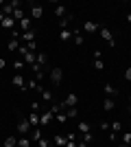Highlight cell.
<instances>
[{"instance_id": "cell-27", "label": "cell", "mask_w": 131, "mask_h": 147, "mask_svg": "<svg viewBox=\"0 0 131 147\" xmlns=\"http://www.w3.org/2000/svg\"><path fill=\"white\" fill-rule=\"evenodd\" d=\"M39 94H42V101H46V103H50V101H53V92H50V90H42Z\"/></svg>"}, {"instance_id": "cell-8", "label": "cell", "mask_w": 131, "mask_h": 147, "mask_svg": "<svg viewBox=\"0 0 131 147\" xmlns=\"http://www.w3.org/2000/svg\"><path fill=\"white\" fill-rule=\"evenodd\" d=\"M53 117H55V114H53V112H42V114H39V125H42V127H46V125H48L50 121H53Z\"/></svg>"}, {"instance_id": "cell-20", "label": "cell", "mask_w": 131, "mask_h": 147, "mask_svg": "<svg viewBox=\"0 0 131 147\" xmlns=\"http://www.w3.org/2000/svg\"><path fill=\"white\" fill-rule=\"evenodd\" d=\"M76 129H79L81 134H87V132H92V127H90V123H87V121H79Z\"/></svg>"}, {"instance_id": "cell-29", "label": "cell", "mask_w": 131, "mask_h": 147, "mask_svg": "<svg viewBox=\"0 0 131 147\" xmlns=\"http://www.w3.org/2000/svg\"><path fill=\"white\" fill-rule=\"evenodd\" d=\"M109 127H112V134H116V132L122 129V125H120V121H114V123H109Z\"/></svg>"}, {"instance_id": "cell-22", "label": "cell", "mask_w": 131, "mask_h": 147, "mask_svg": "<svg viewBox=\"0 0 131 147\" xmlns=\"http://www.w3.org/2000/svg\"><path fill=\"white\" fill-rule=\"evenodd\" d=\"M2 147H18V138H15V136H7Z\"/></svg>"}, {"instance_id": "cell-3", "label": "cell", "mask_w": 131, "mask_h": 147, "mask_svg": "<svg viewBox=\"0 0 131 147\" xmlns=\"http://www.w3.org/2000/svg\"><path fill=\"white\" fill-rule=\"evenodd\" d=\"M98 33H100V37H103V40H105V42L109 44V46H114V44H116V37H114L112 29H107V26H100V29H98Z\"/></svg>"}, {"instance_id": "cell-12", "label": "cell", "mask_w": 131, "mask_h": 147, "mask_svg": "<svg viewBox=\"0 0 131 147\" xmlns=\"http://www.w3.org/2000/svg\"><path fill=\"white\" fill-rule=\"evenodd\" d=\"M15 24H18V22H15L13 18H5L2 22H0V29H9V31H13V29H15Z\"/></svg>"}, {"instance_id": "cell-7", "label": "cell", "mask_w": 131, "mask_h": 147, "mask_svg": "<svg viewBox=\"0 0 131 147\" xmlns=\"http://www.w3.org/2000/svg\"><path fill=\"white\" fill-rule=\"evenodd\" d=\"M20 40L24 44H31V42H35V31H24V33H20Z\"/></svg>"}, {"instance_id": "cell-5", "label": "cell", "mask_w": 131, "mask_h": 147, "mask_svg": "<svg viewBox=\"0 0 131 147\" xmlns=\"http://www.w3.org/2000/svg\"><path fill=\"white\" fill-rule=\"evenodd\" d=\"M98 29H100V24H96L94 20L83 22V31H85V33H90V35H92V33H98Z\"/></svg>"}, {"instance_id": "cell-36", "label": "cell", "mask_w": 131, "mask_h": 147, "mask_svg": "<svg viewBox=\"0 0 131 147\" xmlns=\"http://www.w3.org/2000/svg\"><path fill=\"white\" fill-rule=\"evenodd\" d=\"M37 147H50V141L48 138H42V141L37 143Z\"/></svg>"}, {"instance_id": "cell-33", "label": "cell", "mask_w": 131, "mask_h": 147, "mask_svg": "<svg viewBox=\"0 0 131 147\" xmlns=\"http://www.w3.org/2000/svg\"><path fill=\"white\" fill-rule=\"evenodd\" d=\"M122 143H125V145H131V132H125V134H122Z\"/></svg>"}, {"instance_id": "cell-17", "label": "cell", "mask_w": 131, "mask_h": 147, "mask_svg": "<svg viewBox=\"0 0 131 147\" xmlns=\"http://www.w3.org/2000/svg\"><path fill=\"white\" fill-rule=\"evenodd\" d=\"M35 64H39L42 68H46V66H48V55L39 51V53H37V61H35Z\"/></svg>"}, {"instance_id": "cell-39", "label": "cell", "mask_w": 131, "mask_h": 147, "mask_svg": "<svg viewBox=\"0 0 131 147\" xmlns=\"http://www.w3.org/2000/svg\"><path fill=\"white\" fill-rule=\"evenodd\" d=\"M5 68H7V61H5V59H0V70H5Z\"/></svg>"}, {"instance_id": "cell-43", "label": "cell", "mask_w": 131, "mask_h": 147, "mask_svg": "<svg viewBox=\"0 0 131 147\" xmlns=\"http://www.w3.org/2000/svg\"><path fill=\"white\" fill-rule=\"evenodd\" d=\"M118 147H131V145H125V143H120V145Z\"/></svg>"}, {"instance_id": "cell-24", "label": "cell", "mask_w": 131, "mask_h": 147, "mask_svg": "<svg viewBox=\"0 0 131 147\" xmlns=\"http://www.w3.org/2000/svg\"><path fill=\"white\" fill-rule=\"evenodd\" d=\"M72 22V13H68L66 18H61L59 20V29H68V24Z\"/></svg>"}, {"instance_id": "cell-35", "label": "cell", "mask_w": 131, "mask_h": 147, "mask_svg": "<svg viewBox=\"0 0 131 147\" xmlns=\"http://www.w3.org/2000/svg\"><path fill=\"white\" fill-rule=\"evenodd\" d=\"M55 119H57L59 123H66V119H68V117H66L63 112H57V114H55Z\"/></svg>"}, {"instance_id": "cell-34", "label": "cell", "mask_w": 131, "mask_h": 147, "mask_svg": "<svg viewBox=\"0 0 131 147\" xmlns=\"http://www.w3.org/2000/svg\"><path fill=\"white\" fill-rule=\"evenodd\" d=\"M83 136V143H85V145H90V143H92V132H87V134H81Z\"/></svg>"}, {"instance_id": "cell-19", "label": "cell", "mask_w": 131, "mask_h": 147, "mask_svg": "<svg viewBox=\"0 0 131 147\" xmlns=\"http://www.w3.org/2000/svg\"><path fill=\"white\" fill-rule=\"evenodd\" d=\"M18 26H20V31H22V33H24V31H31V18L20 20V22H18Z\"/></svg>"}, {"instance_id": "cell-2", "label": "cell", "mask_w": 131, "mask_h": 147, "mask_svg": "<svg viewBox=\"0 0 131 147\" xmlns=\"http://www.w3.org/2000/svg\"><path fill=\"white\" fill-rule=\"evenodd\" d=\"M76 103H79V97H76V94H66V99L59 103V108L68 110V108H76Z\"/></svg>"}, {"instance_id": "cell-41", "label": "cell", "mask_w": 131, "mask_h": 147, "mask_svg": "<svg viewBox=\"0 0 131 147\" xmlns=\"http://www.w3.org/2000/svg\"><path fill=\"white\" fill-rule=\"evenodd\" d=\"M76 147H87V145H85V143L81 141V143H76Z\"/></svg>"}, {"instance_id": "cell-15", "label": "cell", "mask_w": 131, "mask_h": 147, "mask_svg": "<svg viewBox=\"0 0 131 147\" xmlns=\"http://www.w3.org/2000/svg\"><path fill=\"white\" fill-rule=\"evenodd\" d=\"M114 108H116V99L107 97L105 101H103V110H105V112H109V110H114Z\"/></svg>"}, {"instance_id": "cell-28", "label": "cell", "mask_w": 131, "mask_h": 147, "mask_svg": "<svg viewBox=\"0 0 131 147\" xmlns=\"http://www.w3.org/2000/svg\"><path fill=\"white\" fill-rule=\"evenodd\" d=\"M18 147H31V138H26V136L18 138Z\"/></svg>"}, {"instance_id": "cell-1", "label": "cell", "mask_w": 131, "mask_h": 147, "mask_svg": "<svg viewBox=\"0 0 131 147\" xmlns=\"http://www.w3.org/2000/svg\"><path fill=\"white\" fill-rule=\"evenodd\" d=\"M48 79H50V84H53V86H59V84H61V79H63V70H61L59 66L50 68V73H48Z\"/></svg>"}, {"instance_id": "cell-21", "label": "cell", "mask_w": 131, "mask_h": 147, "mask_svg": "<svg viewBox=\"0 0 131 147\" xmlns=\"http://www.w3.org/2000/svg\"><path fill=\"white\" fill-rule=\"evenodd\" d=\"M72 42H74L76 46H81V44H83V35H81V31H79V29L72 31Z\"/></svg>"}, {"instance_id": "cell-23", "label": "cell", "mask_w": 131, "mask_h": 147, "mask_svg": "<svg viewBox=\"0 0 131 147\" xmlns=\"http://www.w3.org/2000/svg\"><path fill=\"white\" fill-rule=\"evenodd\" d=\"M55 16H57L59 20L66 18V16H68V13H66V7H63V5H57V7H55Z\"/></svg>"}, {"instance_id": "cell-14", "label": "cell", "mask_w": 131, "mask_h": 147, "mask_svg": "<svg viewBox=\"0 0 131 147\" xmlns=\"http://www.w3.org/2000/svg\"><path fill=\"white\" fill-rule=\"evenodd\" d=\"M29 123H31V127H42L39 125V112H31L29 114Z\"/></svg>"}, {"instance_id": "cell-31", "label": "cell", "mask_w": 131, "mask_h": 147, "mask_svg": "<svg viewBox=\"0 0 131 147\" xmlns=\"http://www.w3.org/2000/svg\"><path fill=\"white\" fill-rule=\"evenodd\" d=\"M66 117H70V119H76V117H79V110H76V108H68Z\"/></svg>"}, {"instance_id": "cell-32", "label": "cell", "mask_w": 131, "mask_h": 147, "mask_svg": "<svg viewBox=\"0 0 131 147\" xmlns=\"http://www.w3.org/2000/svg\"><path fill=\"white\" fill-rule=\"evenodd\" d=\"M94 68H96V70H103V68H105V61L103 59H94Z\"/></svg>"}, {"instance_id": "cell-38", "label": "cell", "mask_w": 131, "mask_h": 147, "mask_svg": "<svg viewBox=\"0 0 131 147\" xmlns=\"http://www.w3.org/2000/svg\"><path fill=\"white\" fill-rule=\"evenodd\" d=\"M125 79H127V81H131V66L125 70Z\"/></svg>"}, {"instance_id": "cell-26", "label": "cell", "mask_w": 131, "mask_h": 147, "mask_svg": "<svg viewBox=\"0 0 131 147\" xmlns=\"http://www.w3.org/2000/svg\"><path fill=\"white\" fill-rule=\"evenodd\" d=\"M24 18H26V16H24V9H22V7L13 11V20H15V22H20V20H24Z\"/></svg>"}, {"instance_id": "cell-4", "label": "cell", "mask_w": 131, "mask_h": 147, "mask_svg": "<svg viewBox=\"0 0 131 147\" xmlns=\"http://www.w3.org/2000/svg\"><path fill=\"white\" fill-rule=\"evenodd\" d=\"M15 129H18V134H22V136H24V134H29V132H31V123H29V119H24V117H20V121H18V127H15Z\"/></svg>"}, {"instance_id": "cell-44", "label": "cell", "mask_w": 131, "mask_h": 147, "mask_svg": "<svg viewBox=\"0 0 131 147\" xmlns=\"http://www.w3.org/2000/svg\"><path fill=\"white\" fill-rule=\"evenodd\" d=\"M129 105H131V94H129Z\"/></svg>"}, {"instance_id": "cell-40", "label": "cell", "mask_w": 131, "mask_h": 147, "mask_svg": "<svg viewBox=\"0 0 131 147\" xmlns=\"http://www.w3.org/2000/svg\"><path fill=\"white\" fill-rule=\"evenodd\" d=\"M66 147H76V143L74 141H68V145H66Z\"/></svg>"}, {"instance_id": "cell-25", "label": "cell", "mask_w": 131, "mask_h": 147, "mask_svg": "<svg viewBox=\"0 0 131 147\" xmlns=\"http://www.w3.org/2000/svg\"><path fill=\"white\" fill-rule=\"evenodd\" d=\"M7 49H9V51H18V49H20V40H15V37H11V40L7 42Z\"/></svg>"}, {"instance_id": "cell-18", "label": "cell", "mask_w": 131, "mask_h": 147, "mask_svg": "<svg viewBox=\"0 0 131 147\" xmlns=\"http://www.w3.org/2000/svg\"><path fill=\"white\" fill-rule=\"evenodd\" d=\"M44 138V134H42V127H33V134H31V141L33 143H39Z\"/></svg>"}, {"instance_id": "cell-42", "label": "cell", "mask_w": 131, "mask_h": 147, "mask_svg": "<svg viewBox=\"0 0 131 147\" xmlns=\"http://www.w3.org/2000/svg\"><path fill=\"white\" fill-rule=\"evenodd\" d=\"M127 22H131V13H127Z\"/></svg>"}, {"instance_id": "cell-11", "label": "cell", "mask_w": 131, "mask_h": 147, "mask_svg": "<svg viewBox=\"0 0 131 147\" xmlns=\"http://www.w3.org/2000/svg\"><path fill=\"white\" fill-rule=\"evenodd\" d=\"M53 143H55V147H66V145H68V136H63V134H55Z\"/></svg>"}, {"instance_id": "cell-13", "label": "cell", "mask_w": 131, "mask_h": 147, "mask_svg": "<svg viewBox=\"0 0 131 147\" xmlns=\"http://www.w3.org/2000/svg\"><path fill=\"white\" fill-rule=\"evenodd\" d=\"M103 92H105V94H107V97H118V88H114L112 86V84H105V86H103Z\"/></svg>"}, {"instance_id": "cell-37", "label": "cell", "mask_w": 131, "mask_h": 147, "mask_svg": "<svg viewBox=\"0 0 131 147\" xmlns=\"http://www.w3.org/2000/svg\"><path fill=\"white\" fill-rule=\"evenodd\" d=\"M31 110L33 112H39V103H37V101H33V103H31Z\"/></svg>"}, {"instance_id": "cell-10", "label": "cell", "mask_w": 131, "mask_h": 147, "mask_svg": "<svg viewBox=\"0 0 131 147\" xmlns=\"http://www.w3.org/2000/svg\"><path fill=\"white\" fill-rule=\"evenodd\" d=\"M31 16H33L35 20H39V18L44 16V9L37 5V2H33V5H31Z\"/></svg>"}, {"instance_id": "cell-9", "label": "cell", "mask_w": 131, "mask_h": 147, "mask_svg": "<svg viewBox=\"0 0 131 147\" xmlns=\"http://www.w3.org/2000/svg\"><path fill=\"white\" fill-rule=\"evenodd\" d=\"M22 57H24V64H26V66H33V64L37 61V53H31V51H26Z\"/></svg>"}, {"instance_id": "cell-30", "label": "cell", "mask_w": 131, "mask_h": 147, "mask_svg": "<svg viewBox=\"0 0 131 147\" xmlns=\"http://www.w3.org/2000/svg\"><path fill=\"white\" fill-rule=\"evenodd\" d=\"M24 66H26V64H24V59H15V61H13V68H15L18 73H20V70H22Z\"/></svg>"}, {"instance_id": "cell-16", "label": "cell", "mask_w": 131, "mask_h": 147, "mask_svg": "<svg viewBox=\"0 0 131 147\" xmlns=\"http://www.w3.org/2000/svg\"><path fill=\"white\" fill-rule=\"evenodd\" d=\"M59 40H61V42H70V40H72V31L70 29H61L59 31Z\"/></svg>"}, {"instance_id": "cell-6", "label": "cell", "mask_w": 131, "mask_h": 147, "mask_svg": "<svg viewBox=\"0 0 131 147\" xmlns=\"http://www.w3.org/2000/svg\"><path fill=\"white\" fill-rule=\"evenodd\" d=\"M24 84H26V77L22 73H15V75H13V86H15V88L24 90Z\"/></svg>"}]
</instances>
